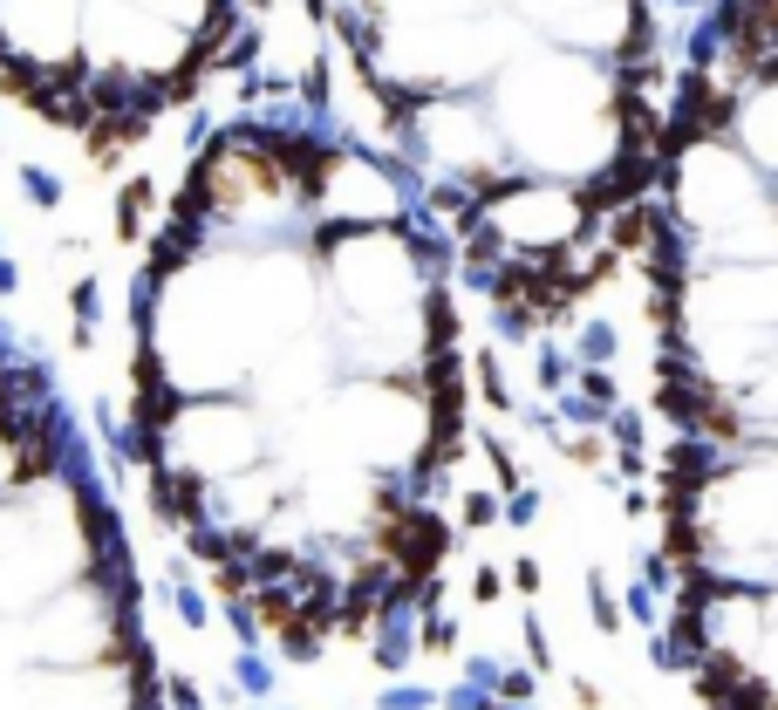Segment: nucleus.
I'll use <instances>...</instances> for the list:
<instances>
[{
	"label": "nucleus",
	"mask_w": 778,
	"mask_h": 710,
	"mask_svg": "<svg viewBox=\"0 0 778 710\" xmlns=\"http://www.w3.org/2000/svg\"><path fill=\"white\" fill-rule=\"evenodd\" d=\"M137 465L246 642L396 663L458 560L444 260L349 137L219 130L137 287Z\"/></svg>",
	"instance_id": "f257e3e1"
},
{
	"label": "nucleus",
	"mask_w": 778,
	"mask_h": 710,
	"mask_svg": "<svg viewBox=\"0 0 778 710\" xmlns=\"http://www.w3.org/2000/svg\"><path fill=\"white\" fill-rule=\"evenodd\" d=\"M662 205L683 246L656 465L662 642L703 710H778V178L697 103Z\"/></svg>",
	"instance_id": "f03ea898"
},
{
	"label": "nucleus",
	"mask_w": 778,
	"mask_h": 710,
	"mask_svg": "<svg viewBox=\"0 0 778 710\" xmlns=\"http://www.w3.org/2000/svg\"><path fill=\"white\" fill-rule=\"evenodd\" d=\"M0 710H164L137 560L69 410L0 362Z\"/></svg>",
	"instance_id": "7ed1b4c3"
}]
</instances>
